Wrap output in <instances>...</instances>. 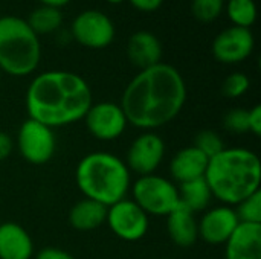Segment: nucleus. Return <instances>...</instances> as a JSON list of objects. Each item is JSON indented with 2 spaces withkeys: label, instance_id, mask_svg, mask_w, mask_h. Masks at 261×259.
I'll list each match as a JSON object with an SVG mask.
<instances>
[{
  "label": "nucleus",
  "instance_id": "obj_1",
  "mask_svg": "<svg viewBox=\"0 0 261 259\" xmlns=\"http://www.w3.org/2000/svg\"><path fill=\"white\" fill-rule=\"evenodd\" d=\"M185 101L187 85L180 72L159 63L141 70L127 84L119 105L130 125L154 130L176 119Z\"/></svg>",
  "mask_w": 261,
  "mask_h": 259
},
{
  "label": "nucleus",
  "instance_id": "obj_2",
  "mask_svg": "<svg viewBox=\"0 0 261 259\" xmlns=\"http://www.w3.org/2000/svg\"><path fill=\"white\" fill-rule=\"evenodd\" d=\"M92 104V90L87 81L66 70L37 75L26 92L29 118L52 130L84 119Z\"/></svg>",
  "mask_w": 261,
  "mask_h": 259
},
{
  "label": "nucleus",
  "instance_id": "obj_3",
  "mask_svg": "<svg viewBox=\"0 0 261 259\" xmlns=\"http://www.w3.org/2000/svg\"><path fill=\"white\" fill-rule=\"evenodd\" d=\"M203 179L214 198L225 203V206H237L260 191V159L246 148H225L210 159Z\"/></svg>",
  "mask_w": 261,
  "mask_h": 259
},
{
  "label": "nucleus",
  "instance_id": "obj_4",
  "mask_svg": "<svg viewBox=\"0 0 261 259\" xmlns=\"http://www.w3.org/2000/svg\"><path fill=\"white\" fill-rule=\"evenodd\" d=\"M75 180L86 198L107 208L125 198L132 186L125 162L115 154L102 151L90 153L80 160Z\"/></svg>",
  "mask_w": 261,
  "mask_h": 259
},
{
  "label": "nucleus",
  "instance_id": "obj_5",
  "mask_svg": "<svg viewBox=\"0 0 261 259\" xmlns=\"http://www.w3.org/2000/svg\"><path fill=\"white\" fill-rule=\"evenodd\" d=\"M41 44L24 18L0 17V70L11 76H28L38 67Z\"/></svg>",
  "mask_w": 261,
  "mask_h": 259
},
{
  "label": "nucleus",
  "instance_id": "obj_6",
  "mask_svg": "<svg viewBox=\"0 0 261 259\" xmlns=\"http://www.w3.org/2000/svg\"><path fill=\"white\" fill-rule=\"evenodd\" d=\"M130 189L133 195L132 200L147 215L167 217L180 205L177 186L162 176H142L130 186Z\"/></svg>",
  "mask_w": 261,
  "mask_h": 259
},
{
  "label": "nucleus",
  "instance_id": "obj_7",
  "mask_svg": "<svg viewBox=\"0 0 261 259\" xmlns=\"http://www.w3.org/2000/svg\"><path fill=\"white\" fill-rule=\"evenodd\" d=\"M17 147L28 163L44 165L55 153L57 139L50 127L28 118L18 130Z\"/></svg>",
  "mask_w": 261,
  "mask_h": 259
},
{
  "label": "nucleus",
  "instance_id": "obj_8",
  "mask_svg": "<svg viewBox=\"0 0 261 259\" xmlns=\"http://www.w3.org/2000/svg\"><path fill=\"white\" fill-rule=\"evenodd\" d=\"M106 223L118 238L130 243L142 240L150 227L148 215L130 198H122L109 206Z\"/></svg>",
  "mask_w": 261,
  "mask_h": 259
},
{
  "label": "nucleus",
  "instance_id": "obj_9",
  "mask_svg": "<svg viewBox=\"0 0 261 259\" xmlns=\"http://www.w3.org/2000/svg\"><path fill=\"white\" fill-rule=\"evenodd\" d=\"M70 34L81 46L89 49H104L115 40V24L101 11L89 9L78 14L70 26Z\"/></svg>",
  "mask_w": 261,
  "mask_h": 259
},
{
  "label": "nucleus",
  "instance_id": "obj_10",
  "mask_svg": "<svg viewBox=\"0 0 261 259\" xmlns=\"http://www.w3.org/2000/svg\"><path fill=\"white\" fill-rule=\"evenodd\" d=\"M84 121L90 134L102 142L118 139L128 125L121 105L109 101L92 104L84 116Z\"/></svg>",
  "mask_w": 261,
  "mask_h": 259
},
{
  "label": "nucleus",
  "instance_id": "obj_11",
  "mask_svg": "<svg viewBox=\"0 0 261 259\" xmlns=\"http://www.w3.org/2000/svg\"><path fill=\"white\" fill-rule=\"evenodd\" d=\"M165 156V143L161 136L145 131L138 136L127 151V168L139 177L154 174Z\"/></svg>",
  "mask_w": 261,
  "mask_h": 259
},
{
  "label": "nucleus",
  "instance_id": "obj_12",
  "mask_svg": "<svg viewBox=\"0 0 261 259\" xmlns=\"http://www.w3.org/2000/svg\"><path fill=\"white\" fill-rule=\"evenodd\" d=\"M255 47V38L251 29L231 26L219 32L211 50L217 61L223 64H239L251 56Z\"/></svg>",
  "mask_w": 261,
  "mask_h": 259
},
{
  "label": "nucleus",
  "instance_id": "obj_13",
  "mask_svg": "<svg viewBox=\"0 0 261 259\" xmlns=\"http://www.w3.org/2000/svg\"><path fill=\"white\" fill-rule=\"evenodd\" d=\"M239 217L231 206L208 209L197 221L199 237L211 246L225 244L239 226Z\"/></svg>",
  "mask_w": 261,
  "mask_h": 259
},
{
  "label": "nucleus",
  "instance_id": "obj_14",
  "mask_svg": "<svg viewBox=\"0 0 261 259\" xmlns=\"http://www.w3.org/2000/svg\"><path fill=\"white\" fill-rule=\"evenodd\" d=\"M226 259H261V224L239 223L225 243Z\"/></svg>",
  "mask_w": 261,
  "mask_h": 259
},
{
  "label": "nucleus",
  "instance_id": "obj_15",
  "mask_svg": "<svg viewBox=\"0 0 261 259\" xmlns=\"http://www.w3.org/2000/svg\"><path fill=\"white\" fill-rule=\"evenodd\" d=\"M127 56L132 64L141 70L153 67L162 60V44L154 34L148 31H138L127 43Z\"/></svg>",
  "mask_w": 261,
  "mask_h": 259
},
{
  "label": "nucleus",
  "instance_id": "obj_16",
  "mask_svg": "<svg viewBox=\"0 0 261 259\" xmlns=\"http://www.w3.org/2000/svg\"><path fill=\"white\" fill-rule=\"evenodd\" d=\"M210 159L199 151L194 145L182 148L174 154L170 162V174L173 180L179 185L185 182H191L196 179H202L206 172Z\"/></svg>",
  "mask_w": 261,
  "mask_h": 259
},
{
  "label": "nucleus",
  "instance_id": "obj_17",
  "mask_svg": "<svg viewBox=\"0 0 261 259\" xmlns=\"http://www.w3.org/2000/svg\"><path fill=\"white\" fill-rule=\"evenodd\" d=\"M34 243L29 234L17 223L0 224V259H29Z\"/></svg>",
  "mask_w": 261,
  "mask_h": 259
},
{
  "label": "nucleus",
  "instance_id": "obj_18",
  "mask_svg": "<svg viewBox=\"0 0 261 259\" xmlns=\"http://www.w3.org/2000/svg\"><path fill=\"white\" fill-rule=\"evenodd\" d=\"M168 217L167 231L171 241L179 247H191L199 240V227L196 215L185 206L179 205Z\"/></svg>",
  "mask_w": 261,
  "mask_h": 259
},
{
  "label": "nucleus",
  "instance_id": "obj_19",
  "mask_svg": "<svg viewBox=\"0 0 261 259\" xmlns=\"http://www.w3.org/2000/svg\"><path fill=\"white\" fill-rule=\"evenodd\" d=\"M106 215L107 206L95 200L84 198L72 206L69 212V221L73 229L80 232H89L106 223Z\"/></svg>",
  "mask_w": 261,
  "mask_h": 259
},
{
  "label": "nucleus",
  "instance_id": "obj_20",
  "mask_svg": "<svg viewBox=\"0 0 261 259\" xmlns=\"http://www.w3.org/2000/svg\"><path fill=\"white\" fill-rule=\"evenodd\" d=\"M177 191H179L180 205L185 206L193 214L205 211L213 200L211 189H210V186L203 177L191 180V182L180 183L177 186Z\"/></svg>",
  "mask_w": 261,
  "mask_h": 259
},
{
  "label": "nucleus",
  "instance_id": "obj_21",
  "mask_svg": "<svg viewBox=\"0 0 261 259\" xmlns=\"http://www.w3.org/2000/svg\"><path fill=\"white\" fill-rule=\"evenodd\" d=\"M28 24L29 27L40 37V35H47L60 29L63 23V14L57 8L50 6H38L35 8L29 17H28Z\"/></svg>",
  "mask_w": 261,
  "mask_h": 259
},
{
  "label": "nucleus",
  "instance_id": "obj_22",
  "mask_svg": "<svg viewBox=\"0 0 261 259\" xmlns=\"http://www.w3.org/2000/svg\"><path fill=\"white\" fill-rule=\"evenodd\" d=\"M226 14L232 26L251 29L257 20V5L254 0H228Z\"/></svg>",
  "mask_w": 261,
  "mask_h": 259
},
{
  "label": "nucleus",
  "instance_id": "obj_23",
  "mask_svg": "<svg viewBox=\"0 0 261 259\" xmlns=\"http://www.w3.org/2000/svg\"><path fill=\"white\" fill-rule=\"evenodd\" d=\"M234 211L240 223L261 224V191L240 202Z\"/></svg>",
  "mask_w": 261,
  "mask_h": 259
},
{
  "label": "nucleus",
  "instance_id": "obj_24",
  "mask_svg": "<svg viewBox=\"0 0 261 259\" xmlns=\"http://www.w3.org/2000/svg\"><path fill=\"white\" fill-rule=\"evenodd\" d=\"M194 147L199 151H202L208 159H213L214 156H217L219 153H222L225 150L223 139L220 137L219 133L213 131V130L200 131L194 139Z\"/></svg>",
  "mask_w": 261,
  "mask_h": 259
},
{
  "label": "nucleus",
  "instance_id": "obj_25",
  "mask_svg": "<svg viewBox=\"0 0 261 259\" xmlns=\"http://www.w3.org/2000/svg\"><path fill=\"white\" fill-rule=\"evenodd\" d=\"M225 8V0H193L191 12L202 23L214 21Z\"/></svg>",
  "mask_w": 261,
  "mask_h": 259
},
{
  "label": "nucleus",
  "instance_id": "obj_26",
  "mask_svg": "<svg viewBox=\"0 0 261 259\" xmlns=\"http://www.w3.org/2000/svg\"><path fill=\"white\" fill-rule=\"evenodd\" d=\"M249 85H251V81L245 73L234 72L225 79V82L222 85V92L226 98L237 99L249 90Z\"/></svg>",
  "mask_w": 261,
  "mask_h": 259
},
{
  "label": "nucleus",
  "instance_id": "obj_27",
  "mask_svg": "<svg viewBox=\"0 0 261 259\" xmlns=\"http://www.w3.org/2000/svg\"><path fill=\"white\" fill-rule=\"evenodd\" d=\"M248 110L246 108H232L223 118V127L232 134H245L248 128Z\"/></svg>",
  "mask_w": 261,
  "mask_h": 259
},
{
  "label": "nucleus",
  "instance_id": "obj_28",
  "mask_svg": "<svg viewBox=\"0 0 261 259\" xmlns=\"http://www.w3.org/2000/svg\"><path fill=\"white\" fill-rule=\"evenodd\" d=\"M248 128L249 133L260 137L261 134V105H255L251 110H248Z\"/></svg>",
  "mask_w": 261,
  "mask_h": 259
},
{
  "label": "nucleus",
  "instance_id": "obj_29",
  "mask_svg": "<svg viewBox=\"0 0 261 259\" xmlns=\"http://www.w3.org/2000/svg\"><path fill=\"white\" fill-rule=\"evenodd\" d=\"M35 259H75L70 253H67L66 250L57 249V247H46L43 250H40L37 253Z\"/></svg>",
  "mask_w": 261,
  "mask_h": 259
},
{
  "label": "nucleus",
  "instance_id": "obj_30",
  "mask_svg": "<svg viewBox=\"0 0 261 259\" xmlns=\"http://www.w3.org/2000/svg\"><path fill=\"white\" fill-rule=\"evenodd\" d=\"M138 11H142V12H154L158 11L164 0H128Z\"/></svg>",
  "mask_w": 261,
  "mask_h": 259
},
{
  "label": "nucleus",
  "instance_id": "obj_31",
  "mask_svg": "<svg viewBox=\"0 0 261 259\" xmlns=\"http://www.w3.org/2000/svg\"><path fill=\"white\" fill-rule=\"evenodd\" d=\"M12 150H14V142L11 136L5 131H0V162L8 159Z\"/></svg>",
  "mask_w": 261,
  "mask_h": 259
},
{
  "label": "nucleus",
  "instance_id": "obj_32",
  "mask_svg": "<svg viewBox=\"0 0 261 259\" xmlns=\"http://www.w3.org/2000/svg\"><path fill=\"white\" fill-rule=\"evenodd\" d=\"M43 6H50V8H57V9H60V8H63V6H66L70 0H38Z\"/></svg>",
  "mask_w": 261,
  "mask_h": 259
},
{
  "label": "nucleus",
  "instance_id": "obj_33",
  "mask_svg": "<svg viewBox=\"0 0 261 259\" xmlns=\"http://www.w3.org/2000/svg\"><path fill=\"white\" fill-rule=\"evenodd\" d=\"M109 3H112V5H118V3H122L124 0H107Z\"/></svg>",
  "mask_w": 261,
  "mask_h": 259
},
{
  "label": "nucleus",
  "instance_id": "obj_34",
  "mask_svg": "<svg viewBox=\"0 0 261 259\" xmlns=\"http://www.w3.org/2000/svg\"><path fill=\"white\" fill-rule=\"evenodd\" d=\"M165 259H171V258H165Z\"/></svg>",
  "mask_w": 261,
  "mask_h": 259
}]
</instances>
